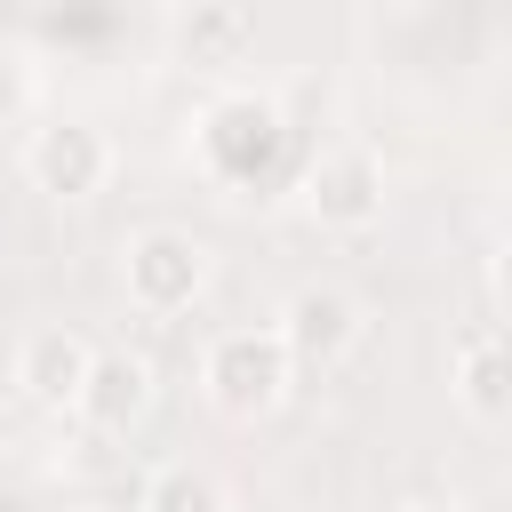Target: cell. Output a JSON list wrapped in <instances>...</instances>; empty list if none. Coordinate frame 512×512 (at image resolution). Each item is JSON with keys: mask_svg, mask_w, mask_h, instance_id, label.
Instances as JSON below:
<instances>
[{"mask_svg": "<svg viewBox=\"0 0 512 512\" xmlns=\"http://www.w3.org/2000/svg\"><path fill=\"white\" fill-rule=\"evenodd\" d=\"M168 32H176L184 64H240V48L256 40V16H248V8H224V0H200V8H184Z\"/></svg>", "mask_w": 512, "mask_h": 512, "instance_id": "obj_10", "label": "cell"}, {"mask_svg": "<svg viewBox=\"0 0 512 512\" xmlns=\"http://www.w3.org/2000/svg\"><path fill=\"white\" fill-rule=\"evenodd\" d=\"M88 360H96L88 336H72V328H32V336L16 344V392H24L32 408H72L80 384H88Z\"/></svg>", "mask_w": 512, "mask_h": 512, "instance_id": "obj_7", "label": "cell"}, {"mask_svg": "<svg viewBox=\"0 0 512 512\" xmlns=\"http://www.w3.org/2000/svg\"><path fill=\"white\" fill-rule=\"evenodd\" d=\"M304 216L320 232H368L384 224V160L360 144H336L304 168Z\"/></svg>", "mask_w": 512, "mask_h": 512, "instance_id": "obj_4", "label": "cell"}, {"mask_svg": "<svg viewBox=\"0 0 512 512\" xmlns=\"http://www.w3.org/2000/svg\"><path fill=\"white\" fill-rule=\"evenodd\" d=\"M456 400L480 416V424H504L512 416V368H504V336L496 328H472L456 344Z\"/></svg>", "mask_w": 512, "mask_h": 512, "instance_id": "obj_9", "label": "cell"}, {"mask_svg": "<svg viewBox=\"0 0 512 512\" xmlns=\"http://www.w3.org/2000/svg\"><path fill=\"white\" fill-rule=\"evenodd\" d=\"M192 160L224 192H264L288 168V120H280V104H264V96H216L200 112V128H192Z\"/></svg>", "mask_w": 512, "mask_h": 512, "instance_id": "obj_1", "label": "cell"}, {"mask_svg": "<svg viewBox=\"0 0 512 512\" xmlns=\"http://www.w3.org/2000/svg\"><path fill=\"white\" fill-rule=\"evenodd\" d=\"M136 512H224V488L200 464H160L136 496Z\"/></svg>", "mask_w": 512, "mask_h": 512, "instance_id": "obj_11", "label": "cell"}, {"mask_svg": "<svg viewBox=\"0 0 512 512\" xmlns=\"http://www.w3.org/2000/svg\"><path fill=\"white\" fill-rule=\"evenodd\" d=\"M0 448H8V408H0Z\"/></svg>", "mask_w": 512, "mask_h": 512, "instance_id": "obj_14", "label": "cell"}, {"mask_svg": "<svg viewBox=\"0 0 512 512\" xmlns=\"http://www.w3.org/2000/svg\"><path fill=\"white\" fill-rule=\"evenodd\" d=\"M96 432H128L144 408H152V368L136 360V352H96L88 360V384H80V400H72Z\"/></svg>", "mask_w": 512, "mask_h": 512, "instance_id": "obj_8", "label": "cell"}, {"mask_svg": "<svg viewBox=\"0 0 512 512\" xmlns=\"http://www.w3.org/2000/svg\"><path fill=\"white\" fill-rule=\"evenodd\" d=\"M120 280H128V304H144V312H184V304H200V288H208V240H200V232H176V224H152V232L128 240Z\"/></svg>", "mask_w": 512, "mask_h": 512, "instance_id": "obj_3", "label": "cell"}, {"mask_svg": "<svg viewBox=\"0 0 512 512\" xmlns=\"http://www.w3.org/2000/svg\"><path fill=\"white\" fill-rule=\"evenodd\" d=\"M400 512H464L456 496H416V504H400Z\"/></svg>", "mask_w": 512, "mask_h": 512, "instance_id": "obj_13", "label": "cell"}, {"mask_svg": "<svg viewBox=\"0 0 512 512\" xmlns=\"http://www.w3.org/2000/svg\"><path fill=\"white\" fill-rule=\"evenodd\" d=\"M24 176H32L48 200H88V192H104V176H112V144H104V128H88V120H48V128H32V144H24Z\"/></svg>", "mask_w": 512, "mask_h": 512, "instance_id": "obj_5", "label": "cell"}, {"mask_svg": "<svg viewBox=\"0 0 512 512\" xmlns=\"http://www.w3.org/2000/svg\"><path fill=\"white\" fill-rule=\"evenodd\" d=\"M272 336H280L288 368H336L352 352V336H360V304L344 288H296Z\"/></svg>", "mask_w": 512, "mask_h": 512, "instance_id": "obj_6", "label": "cell"}, {"mask_svg": "<svg viewBox=\"0 0 512 512\" xmlns=\"http://www.w3.org/2000/svg\"><path fill=\"white\" fill-rule=\"evenodd\" d=\"M32 96H40L32 56H24L16 40H0V128H8V120H24V112H32Z\"/></svg>", "mask_w": 512, "mask_h": 512, "instance_id": "obj_12", "label": "cell"}, {"mask_svg": "<svg viewBox=\"0 0 512 512\" xmlns=\"http://www.w3.org/2000/svg\"><path fill=\"white\" fill-rule=\"evenodd\" d=\"M288 352H280V336L272 328H224L208 352H200V392H208V408L216 416H232V424H256V416H272L280 400H288Z\"/></svg>", "mask_w": 512, "mask_h": 512, "instance_id": "obj_2", "label": "cell"}]
</instances>
